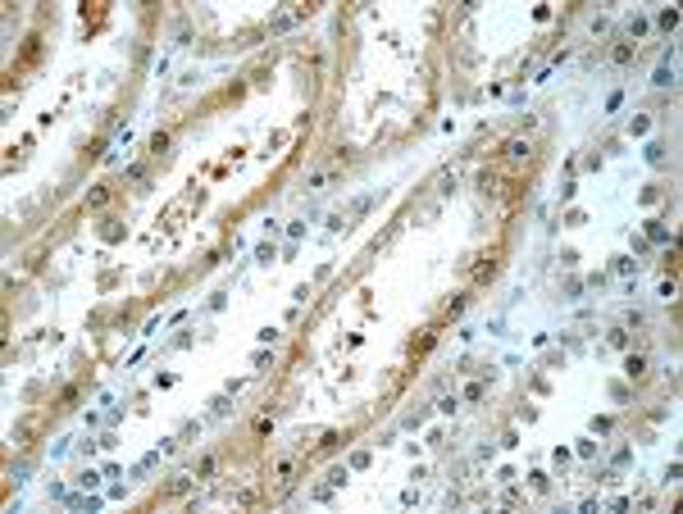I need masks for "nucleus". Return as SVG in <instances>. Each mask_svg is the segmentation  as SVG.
<instances>
[{
  "mask_svg": "<svg viewBox=\"0 0 683 514\" xmlns=\"http://www.w3.org/2000/svg\"><path fill=\"white\" fill-rule=\"evenodd\" d=\"M629 373H633V378H642V373H647V359H642V355H633V359H629Z\"/></svg>",
  "mask_w": 683,
  "mask_h": 514,
  "instance_id": "nucleus-1",
  "label": "nucleus"
}]
</instances>
